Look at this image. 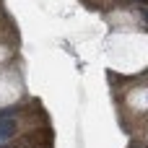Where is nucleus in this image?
Masks as SVG:
<instances>
[{
    "label": "nucleus",
    "instance_id": "1",
    "mask_svg": "<svg viewBox=\"0 0 148 148\" xmlns=\"http://www.w3.org/2000/svg\"><path fill=\"white\" fill-rule=\"evenodd\" d=\"M16 130H18V125L13 117H0V146H5L16 135Z\"/></svg>",
    "mask_w": 148,
    "mask_h": 148
},
{
    "label": "nucleus",
    "instance_id": "2",
    "mask_svg": "<svg viewBox=\"0 0 148 148\" xmlns=\"http://www.w3.org/2000/svg\"><path fill=\"white\" fill-rule=\"evenodd\" d=\"M143 16H146V21H148V8H143Z\"/></svg>",
    "mask_w": 148,
    "mask_h": 148
},
{
    "label": "nucleus",
    "instance_id": "3",
    "mask_svg": "<svg viewBox=\"0 0 148 148\" xmlns=\"http://www.w3.org/2000/svg\"><path fill=\"white\" fill-rule=\"evenodd\" d=\"M138 3H143V5H146V3H148V0H138Z\"/></svg>",
    "mask_w": 148,
    "mask_h": 148
}]
</instances>
